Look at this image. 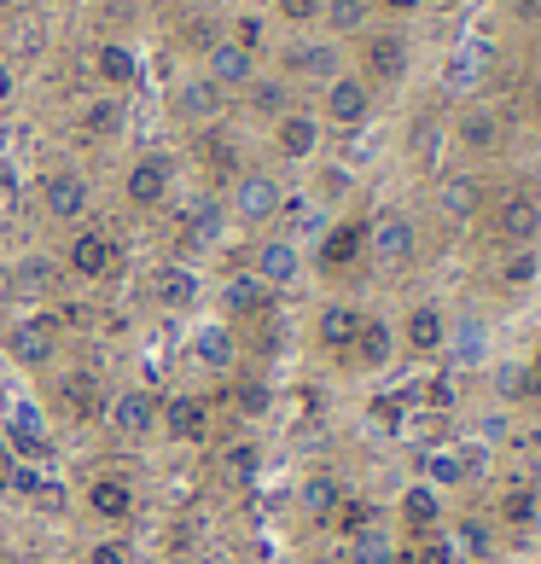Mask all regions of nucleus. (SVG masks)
<instances>
[{"mask_svg":"<svg viewBox=\"0 0 541 564\" xmlns=\"http://www.w3.org/2000/svg\"><path fill=\"white\" fill-rule=\"evenodd\" d=\"M448 541H454V558H472V564L495 558V524H489V518H477V512H466L461 524L448 530Z\"/></svg>","mask_w":541,"mask_h":564,"instance_id":"nucleus-26","label":"nucleus"},{"mask_svg":"<svg viewBox=\"0 0 541 564\" xmlns=\"http://www.w3.org/2000/svg\"><path fill=\"white\" fill-rule=\"evenodd\" d=\"M431 402H436V408H448V402H454V372H443V379L431 384Z\"/></svg>","mask_w":541,"mask_h":564,"instance_id":"nucleus-52","label":"nucleus"},{"mask_svg":"<svg viewBox=\"0 0 541 564\" xmlns=\"http://www.w3.org/2000/svg\"><path fill=\"white\" fill-rule=\"evenodd\" d=\"M122 117H129V111H122V99H94V106L82 111V134H88V140H111L122 129Z\"/></svg>","mask_w":541,"mask_h":564,"instance_id":"nucleus-38","label":"nucleus"},{"mask_svg":"<svg viewBox=\"0 0 541 564\" xmlns=\"http://www.w3.org/2000/svg\"><path fill=\"white\" fill-rule=\"evenodd\" d=\"M361 361V372H385L390 361H397V326L390 321H379V315H367L361 321V338H356V349H349Z\"/></svg>","mask_w":541,"mask_h":564,"instance_id":"nucleus-21","label":"nucleus"},{"mask_svg":"<svg viewBox=\"0 0 541 564\" xmlns=\"http://www.w3.org/2000/svg\"><path fill=\"white\" fill-rule=\"evenodd\" d=\"M530 372H535V379H541V349H535V361H530Z\"/></svg>","mask_w":541,"mask_h":564,"instance_id":"nucleus-55","label":"nucleus"},{"mask_svg":"<svg viewBox=\"0 0 541 564\" xmlns=\"http://www.w3.org/2000/svg\"><path fill=\"white\" fill-rule=\"evenodd\" d=\"M58 395H65V408L76 420H106V390H99L94 367H71L65 379H58Z\"/></svg>","mask_w":541,"mask_h":564,"instance_id":"nucleus-19","label":"nucleus"},{"mask_svg":"<svg viewBox=\"0 0 541 564\" xmlns=\"http://www.w3.org/2000/svg\"><path fill=\"white\" fill-rule=\"evenodd\" d=\"M193 355H198L204 372H234V367H239V338H234V326H227V321H204L198 338H193Z\"/></svg>","mask_w":541,"mask_h":564,"instance_id":"nucleus-18","label":"nucleus"},{"mask_svg":"<svg viewBox=\"0 0 541 564\" xmlns=\"http://www.w3.org/2000/svg\"><path fill=\"white\" fill-rule=\"evenodd\" d=\"M0 425H7V413H0Z\"/></svg>","mask_w":541,"mask_h":564,"instance_id":"nucleus-57","label":"nucleus"},{"mask_svg":"<svg viewBox=\"0 0 541 564\" xmlns=\"http://www.w3.org/2000/svg\"><path fill=\"white\" fill-rule=\"evenodd\" d=\"M285 65L297 70V76L332 82V76H338V47H332V41H303V47H291V53H285Z\"/></svg>","mask_w":541,"mask_h":564,"instance_id":"nucleus-33","label":"nucleus"},{"mask_svg":"<svg viewBox=\"0 0 541 564\" xmlns=\"http://www.w3.org/2000/svg\"><path fill=\"white\" fill-rule=\"evenodd\" d=\"M425 484L443 495V489H461L466 484V459H461V448H431L425 454Z\"/></svg>","mask_w":541,"mask_h":564,"instance_id":"nucleus-35","label":"nucleus"},{"mask_svg":"<svg viewBox=\"0 0 541 564\" xmlns=\"http://www.w3.org/2000/svg\"><path fill=\"white\" fill-rule=\"evenodd\" d=\"M367 250L379 268H408L413 250H420V234H413V221L402 210H385L379 221H367Z\"/></svg>","mask_w":541,"mask_h":564,"instance_id":"nucleus-3","label":"nucleus"},{"mask_svg":"<svg viewBox=\"0 0 541 564\" xmlns=\"http://www.w3.org/2000/svg\"><path fill=\"white\" fill-rule=\"evenodd\" d=\"M349 564H397V547H390V535L361 530V535H349Z\"/></svg>","mask_w":541,"mask_h":564,"instance_id":"nucleus-41","label":"nucleus"},{"mask_svg":"<svg viewBox=\"0 0 541 564\" xmlns=\"http://www.w3.org/2000/svg\"><path fill=\"white\" fill-rule=\"evenodd\" d=\"M326 117L338 122V129H361V122L372 117V94L361 76H332L326 82Z\"/></svg>","mask_w":541,"mask_h":564,"instance_id":"nucleus-9","label":"nucleus"},{"mask_svg":"<svg viewBox=\"0 0 541 564\" xmlns=\"http://www.w3.org/2000/svg\"><path fill=\"white\" fill-rule=\"evenodd\" d=\"M535 117H541V82H535Z\"/></svg>","mask_w":541,"mask_h":564,"instance_id":"nucleus-56","label":"nucleus"},{"mask_svg":"<svg viewBox=\"0 0 541 564\" xmlns=\"http://www.w3.org/2000/svg\"><path fill=\"white\" fill-rule=\"evenodd\" d=\"M477 204H484V186H477L472 175H448L443 186H436V210H443L448 221H472Z\"/></svg>","mask_w":541,"mask_h":564,"instance_id":"nucleus-28","label":"nucleus"},{"mask_svg":"<svg viewBox=\"0 0 541 564\" xmlns=\"http://www.w3.org/2000/svg\"><path fill=\"white\" fill-rule=\"evenodd\" d=\"M397 344H402L408 355H443V349H448V315H443L436 303H413Z\"/></svg>","mask_w":541,"mask_h":564,"instance_id":"nucleus-8","label":"nucleus"},{"mask_svg":"<svg viewBox=\"0 0 541 564\" xmlns=\"http://www.w3.org/2000/svg\"><path fill=\"white\" fill-rule=\"evenodd\" d=\"M367 250V221H344V227H326L321 239V268L326 274H338V268H349Z\"/></svg>","mask_w":541,"mask_h":564,"instance_id":"nucleus-24","label":"nucleus"},{"mask_svg":"<svg viewBox=\"0 0 541 564\" xmlns=\"http://www.w3.org/2000/svg\"><path fill=\"white\" fill-rule=\"evenodd\" d=\"M158 425L175 436V443H204V431H210V413H204L198 395H163L158 402Z\"/></svg>","mask_w":541,"mask_h":564,"instance_id":"nucleus-10","label":"nucleus"},{"mask_svg":"<svg viewBox=\"0 0 541 564\" xmlns=\"http://www.w3.org/2000/svg\"><path fill=\"white\" fill-rule=\"evenodd\" d=\"M234 41H239L245 53H257V47H262V18H251V12H245L239 24H234Z\"/></svg>","mask_w":541,"mask_h":564,"instance_id":"nucleus-49","label":"nucleus"},{"mask_svg":"<svg viewBox=\"0 0 541 564\" xmlns=\"http://www.w3.org/2000/svg\"><path fill=\"white\" fill-rule=\"evenodd\" d=\"M204 76H210L216 88H251L257 82V53H245L239 41H216L210 58H204Z\"/></svg>","mask_w":541,"mask_h":564,"instance_id":"nucleus-15","label":"nucleus"},{"mask_svg":"<svg viewBox=\"0 0 541 564\" xmlns=\"http://www.w3.org/2000/svg\"><path fill=\"white\" fill-rule=\"evenodd\" d=\"M495 140H501V122H495L489 111H466V117H461V145H472V152H489Z\"/></svg>","mask_w":541,"mask_h":564,"instance_id":"nucleus-42","label":"nucleus"},{"mask_svg":"<svg viewBox=\"0 0 541 564\" xmlns=\"http://www.w3.org/2000/svg\"><path fill=\"white\" fill-rule=\"evenodd\" d=\"M268 408H274V390H268L262 379H245V384H239V413H251V420H262Z\"/></svg>","mask_w":541,"mask_h":564,"instance_id":"nucleus-44","label":"nucleus"},{"mask_svg":"<svg viewBox=\"0 0 541 564\" xmlns=\"http://www.w3.org/2000/svg\"><path fill=\"white\" fill-rule=\"evenodd\" d=\"M535 274H541V250L535 245H518V250H507V257H501V285L507 291L535 285Z\"/></svg>","mask_w":541,"mask_h":564,"instance_id":"nucleus-37","label":"nucleus"},{"mask_svg":"<svg viewBox=\"0 0 541 564\" xmlns=\"http://www.w3.org/2000/svg\"><path fill=\"white\" fill-rule=\"evenodd\" d=\"M495 518H501L507 530H530L541 518V495L530 484H512V489H501V500H495Z\"/></svg>","mask_w":541,"mask_h":564,"instance_id":"nucleus-32","label":"nucleus"},{"mask_svg":"<svg viewBox=\"0 0 541 564\" xmlns=\"http://www.w3.org/2000/svg\"><path fill=\"white\" fill-rule=\"evenodd\" d=\"M402 70H408V41L402 35H372L367 41V76L402 82Z\"/></svg>","mask_w":541,"mask_h":564,"instance_id":"nucleus-30","label":"nucleus"},{"mask_svg":"<svg viewBox=\"0 0 541 564\" xmlns=\"http://www.w3.org/2000/svg\"><path fill=\"white\" fill-rule=\"evenodd\" d=\"M274 152L285 163H303V158H315L321 152V117H309V111H285L274 122Z\"/></svg>","mask_w":541,"mask_h":564,"instance_id":"nucleus-12","label":"nucleus"},{"mask_svg":"<svg viewBox=\"0 0 541 564\" xmlns=\"http://www.w3.org/2000/svg\"><path fill=\"white\" fill-rule=\"evenodd\" d=\"M94 70H99V82L106 88H134V76H140V58L122 47V41H106V47L94 53Z\"/></svg>","mask_w":541,"mask_h":564,"instance_id":"nucleus-34","label":"nucleus"},{"mask_svg":"<svg viewBox=\"0 0 541 564\" xmlns=\"http://www.w3.org/2000/svg\"><path fill=\"white\" fill-rule=\"evenodd\" d=\"M397 512H402V524H408V535H413V541L443 530V495H436L431 484H408V489H402V500H397Z\"/></svg>","mask_w":541,"mask_h":564,"instance_id":"nucleus-16","label":"nucleus"},{"mask_svg":"<svg viewBox=\"0 0 541 564\" xmlns=\"http://www.w3.org/2000/svg\"><path fill=\"white\" fill-rule=\"evenodd\" d=\"M221 221H227V216H221V204H198V216H193V227H198L204 239H216V234H221Z\"/></svg>","mask_w":541,"mask_h":564,"instance_id":"nucleus-50","label":"nucleus"},{"mask_svg":"<svg viewBox=\"0 0 541 564\" xmlns=\"http://www.w3.org/2000/svg\"><path fill=\"white\" fill-rule=\"evenodd\" d=\"M88 564H129V547H122V541H94V547H88Z\"/></svg>","mask_w":541,"mask_h":564,"instance_id":"nucleus-48","label":"nucleus"},{"mask_svg":"<svg viewBox=\"0 0 541 564\" xmlns=\"http://www.w3.org/2000/svg\"><path fill=\"white\" fill-rule=\"evenodd\" d=\"M297 507H303V518H315V524H332V518H338V507H344V484H338V477H326V471L303 477Z\"/></svg>","mask_w":541,"mask_h":564,"instance_id":"nucleus-25","label":"nucleus"},{"mask_svg":"<svg viewBox=\"0 0 541 564\" xmlns=\"http://www.w3.org/2000/svg\"><path fill=\"white\" fill-rule=\"evenodd\" d=\"M397 564H461V558H454V541L436 530V535H420L413 547H402Z\"/></svg>","mask_w":541,"mask_h":564,"instance_id":"nucleus-39","label":"nucleus"},{"mask_svg":"<svg viewBox=\"0 0 541 564\" xmlns=\"http://www.w3.org/2000/svg\"><path fill=\"white\" fill-rule=\"evenodd\" d=\"M274 7H280V18H285V24H315L326 0H274Z\"/></svg>","mask_w":541,"mask_h":564,"instance_id":"nucleus-47","label":"nucleus"},{"mask_svg":"<svg viewBox=\"0 0 541 564\" xmlns=\"http://www.w3.org/2000/svg\"><path fill=\"white\" fill-rule=\"evenodd\" d=\"M361 308L356 303H326L321 315H315V338H321V349H332V355H349L356 349V338H361Z\"/></svg>","mask_w":541,"mask_h":564,"instance_id":"nucleus-14","label":"nucleus"},{"mask_svg":"<svg viewBox=\"0 0 541 564\" xmlns=\"http://www.w3.org/2000/svg\"><path fill=\"white\" fill-rule=\"evenodd\" d=\"M65 274L82 280V285H99L117 274V239L106 234V227H76V234L65 239Z\"/></svg>","mask_w":541,"mask_h":564,"instance_id":"nucleus-1","label":"nucleus"},{"mask_svg":"<svg viewBox=\"0 0 541 564\" xmlns=\"http://www.w3.org/2000/svg\"><path fill=\"white\" fill-rule=\"evenodd\" d=\"M280 204H285V193H280L274 175L251 170V175L234 181V216H239L245 227H268V221L280 216Z\"/></svg>","mask_w":541,"mask_h":564,"instance_id":"nucleus-5","label":"nucleus"},{"mask_svg":"<svg viewBox=\"0 0 541 564\" xmlns=\"http://www.w3.org/2000/svg\"><path fill=\"white\" fill-rule=\"evenodd\" d=\"M489 390L512 408V402H530V395H541V379L530 372V361H495V367H489Z\"/></svg>","mask_w":541,"mask_h":564,"instance_id":"nucleus-27","label":"nucleus"},{"mask_svg":"<svg viewBox=\"0 0 541 564\" xmlns=\"http://www.w3.org/2000/svg\"><path fill=\"white\" fill-rule=\"evenodd\" d=\"M0 431H7V443L18 448V459H30V466H35V459H47V448H53V436H47V425H41L35 408H12Z\"/></svg>","mask_w":541,"mask_h":564,"instance_id":"nucleus-20","label":"nucleus"},{"mask_svg":"<svg viewBox=\"0 0 541 564\" xmlns=\"http://www.w3.org/2000/svg\"><path fill=\"white\" fill-rule=\"evenodd\" d=\"M170 186H175V170H170V158H134L129 163V181H122V193H129L134 210H158L163 198H170Z\"/></svg>","mask_w":541,"mask_h":564,"instance_id":"nucleus-7","label":"nucleus"},{"mask_svg":"<svg viewBox=\"0 0 541 564\" xmlns=\"http://www.w3.org/2000/svg\"><path fill=\"white\" fill-rule=\"evenodd\" d=\"M88 512L99 518V524H129L134 518V489H129V477H94L88 484Z\"/></svg>","mask_w":541,"mask_h":564,"instance_id":"nucleus-17","label":"nucleus"},{"mask_svg":"<svg viewBox=\"0 0 541 564\" xmlns=\"http://www.w3.org/2000/svg\"><path fill=\"white\" fill-rule=\"evenodd\" d=\"M221 308H227L234 321H245V315H262V308H268V285H262L257 274H234V280L221 285Z\"/></svg>","mask_w":541,"mask_h":564,"instance_id":"nucleus-31","label":"nucleus"},{"mask_svg":"<svg viewBox=\"0 0 541 564\" xmlns=\"http://www.w3.org/2000/svg\"><path fill=\"white\" fill-rule=\"evenodd\" d=\"M448 355H454L448 372L484 367V361H489V326L477 321V315H461V326H448Z\"/></svg>","mask_w":541,"mask_h":564,"instance_id":"nucleus-22","label":"nucleus"},{"mask_svg":"<svg viewBox=\"0 0 541 564\" xmlns=\"http://www.w3.org/2000/svg\"><path fill=\"white\" fill-rule=\"evenodd\" d=\"M221 459H227V477H239V484H251V477H257V448L251 443H234Z\"/></svg>","mask_w":541,"mask_h":564,"instance_id":"nucleus-46","label":"nucleus"},{"mask_svg":"<svg viewBox=\"0 0 541 564\" xmlns=\"http://www.w3.org/2000/svg\"><path fill=\"white\" fill-rule=\"evenodd\" d=\"M47 285H53V262L47 257H24L12 268V291H18V297H41Z\"/></svg>","mask_w":541,"mask_h":564,"instance_id":"nucleus-40","label":"nucleus"},{"mask_svg":"<svg viewBox=\"0 0 541 564\" xmlns=\"http://www.w3.org/2000/svg\"><path fill=\"white\" fill-rule=\"evenodd\" d=\"M495 234H501L512 250H518V245H535V234H541V204H535L530 193H507L501 210H495Z\"/></svg>","mask_w":541,"mask_h":564,"instance_id":"nucleus-11","label":"nucleus"},{"mask_svg":"<svg viewBox=\"0 0 541 564\" xmlns=\"http://www.w3.org/2000/svg\"><path fill=\"white\" fill-rule=\"evenodd\" d=\"M245 99H251L257 117H274V122L291 111V88H285V82H274V76H257L251 88H245Z\"/></svg>","mask_w":541,"mask_h":564,"instance_id":"nucleus-36","label":"nucleus"},{"mask_svg":"<svg viewBox=\"0 0 541 564\" xmlns=\"http://www.w3.org/2000/svg\"><path fill=\"white\" fill-rule=\"evenodd\" d=\"M385 7H390V12H413L420 0H385Z\"/></svg>","mask_w":541,"mask_h":564,"instance_id":"nucleus-54","label":"nucleus"},{"mask_svg":"<svg viewBox=\"0 0 541 564\" xmlns=\"http://www.w3.org/2000/svg\"><path fill=\"white\" fill-rule=\"evenodd\" d=\"M106 420H111V431H122V436H152L158 431V395L145 390V384H122L117 395H106Z\"/></svg>","mask_w":541,"mask_h":564,"instance_id":"nucleus-4","label":"nucleus"},{"mask_svg":"<svg viewBox=\"0 0 541 564\" xmlns=\"http://www.w3.org/2000/svg\"><path fill=\"white\" fill-rule=\"evenodd\" d=\"M12 88H18V82H12V65H7V58H0V106H7V99H12Z\"/></svg>","mask_w":541,"mask_h":564,"instance_id":"nucleus-53","label":"nucleus"},{"mask_svg":"<svg viewBox=\"0 0 541 564\" xmlns=\"http://www.w3.org/2000/svg\"><path fill=\"white\" fill-rule=\"evenodd\" d=\"M88 204H94V193H88V181H82L76 170H53L47 181H41V210H47L53 221H82L88 216Z\"/></svg>","mask_w":541,"mask_h":564,"instance_id":"nucleus-6","label":"nucleus"},{"mask_svg":"<svg viewBox=\"0 0 541 564\" xmlns=\"http://www.w3.org/2000/svg\"><path fill=\"white\" fill-rule=\"evenodd\" d=\"M338 524H344V535H361V530H372V500H349V495H344Z\"/></svg>","mask_w":541,"mask_h":564,"instance_id":"nucleus-45","label":"nucleus"},{"mask_svg":"<svg viewBox=\"0 0 541 564\" xmlns=\"http://www.w3.org/2000/svg\"><path fill=\"white\" fill-rule=\"evenodd\" d=\"M175 111L186 117V122H210L216 111H221V88L210 76H193V82H181L175 88Z\"/></svg>","mask_w":541,"mask_h":564,"instance_id":"nucleus-29","label":"nucleus"},{"mask_svg":"<svg viewBox=\"0 0 541 564\" xmlns=\"http://www.w3.org/2000/svg\"><path fill=\"white\" fill-rule=\"evenodd\" d=\"M152 303L158 308H193L198 303V274L181 268V262H163L152 274Z\"/></svg>","mask_w":541,"mask_h":564,"instance_id":"nucleus-23","label":"nucleus"},{"mask_svg":"<svg viewBox=\"0 0 541 564\" xmlns=\"http://www.w3.org/2000/svg\"><path fill=\"white\" fill-rule=\"evenodd\" d=\"M297 268H303V257H297V239H262V245H257V262H251V274H257L268 291H280V285H297Z\"/></svg>","mask_w":541,"mask_h":564,"instance_id":"nucleus-13","label":"nucleus"},{"mask_svg":"<svg viewBox=\"0 0 541 564\" xmlns=\"http://www.w3.org/2000/svg\"><path fill=\"white\" fill-rule=\"evenodd\" d=\"M326 24L338 30V35H356V30H367V0H326Z\"/></svg>","mask_w":541,"mask_h":564,"instance_id":"nucleus-43","label":"nucleus"},{"mask_svg":"<svg viewBox=\"0 0 541 564\" xmlns=\"http://www.w3.org/2000/svg\"><path fill=\"white\" fill-rule=\"evenodd\" d=\"M507 431H512V413H495V420H484V448H489V443H501Z\"/></svg>","mask_w":541,"mask_h":564,"instance_id":"nucleus-51","label":"nucleus"},{"mask_svg":"<svg viewBox=\"0 0 541 564\" xmlns=\"http://www.w3.org/2000/svg\"><path fill=\"white\" fill-rule=\"evenodd\" d=\"M7 355H12V367H24V372H47L58 361V332L41 321V315H12L7 321Z\"/></svg>","mask_w":541,"mask_h":564,"instance_id":"nucleus-2","label":"nucleus"}]
</instances>
